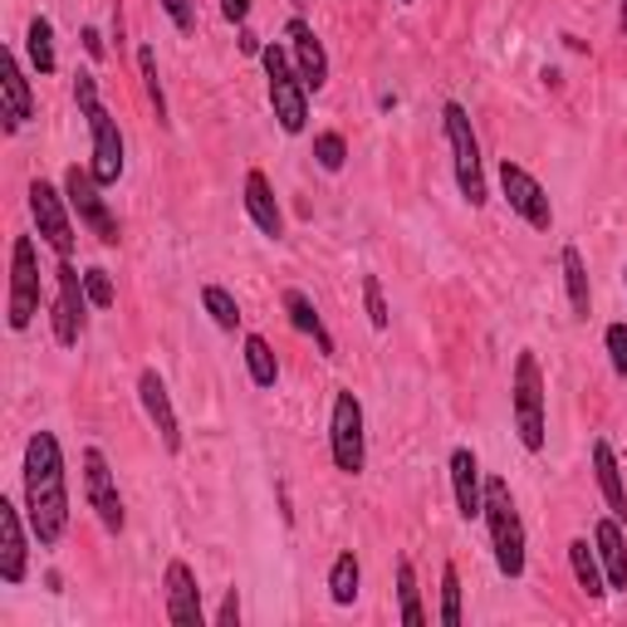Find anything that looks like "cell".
<instances>
[{
  "instance_id": "6da1fadb",
  "label": "cell",
  "mask_w": 627,
  "mask_h": 627,
  "mask_svg": "<svg viewBox=\"0 0 627 627\" xmlns=\"http://www.w3.org/2000/svg\"><path fill=\"white\" fill-rule=\"evenodd\" d=\"M25 520L39 549H55L69 529V480L55 432H35L25 442Z\"/></svg>"
},
{
  "instance_id": "f546056e",
  "label": "cell",
  "mask_w": 627,
  "mask_h": 627,
  "mask_svg": "<svg viewBox=\"0 0 627 627\" xmlns=\"http://www.w3.org/2000/svg\"><path fill=\"white\" fill-rule=\"evenodd\" d=\"M202 309L212 314L216 329H226V333H236V329H240V305H236L231 289H221V285H202Z\"/></svg>"
},
{
  "instance_id": "3957f363",
  "label": "cell",
  "mask_w": 627,
  "mask_h": 627,
  "mask_svg": "<svg viewBox=\"0 0 627 627\" xmlns=\"http://www.w3.org/2000/svg\"><path fill=\"white\" fill-rule=\"evenodd\" d=\"M510 407H515V432L525 452H545L549 442V407H545V373L535 353L515 358V383H510Z\"/></svg>"
},
{
  "instance_id": "f6af8a7d",
  "label": "cell",
  "mask_w": 627,
  "mask_h": 627,
  "mask_svg": "<svg viewBox=\"0 0 627 627\" xmlns=\"http://www.w3.org/2000/svg\"><path fill=\"white\" fill-rule=\"evenodd\" d=\"M397 5H412V0H397Z\"/></svg>"
},
{
  "instance_id": "cb8c5ba5",
  "label": "cell",
  "mask_w": 627,
  "mask_h": 627,
  "mask_svg": "<svg viewBox=\"0 0 627 627\" xmlns=\"http://www.w3.org/2000/svg\"><path fill=\"white\" fill-rule=\"evenodd\" d=\"M285 314H289V323H295L299 333H309L314 343H319V353L323 358H333V339H329V329H323V319H319V309H314V299L305 295V289H285Z\"/></svg>"
},
{
  "instance_id": "2e32d148",
  "label": "cell",
  "mask_w": 627,
  "mask_h": 627,
  "mask_svg": "<svg viewBox=\"0 0 627 627\" xmlns=\"http://www.w3.org/2000/svg\"><path fill=\"white\" fill-rule=\"evenodd\" d=\"M0 118H5V133H20L35 118V93H30L25 69L10 49H0Z\"/></svg>"
},
{
  "instance_id": "8d00e7d4",
  "label": "cell",
  "mask_w": 627,
  "mask_h": 627,
  "mask_svg": "<svg viewBox=\"0 0 627 627\" xmlns=\"http://www.w3.org/2000/svg\"><path fill=\"white\" fill-rule=\"evenodd\" d=\"M162 10H167V20H172L182 35H192V30H196V0H162Z\"/></svg>"
},
{
  "instance_id": "74e56055",
  "label": "cell",
  "mask_w": 627,
  "mask_h": 627,
  "mask_svg": "<svg viewBox=\"0 0 627 627\" xmlns=\"http://www.w3.org/2000/svg\"><path fill=\"white\" fill-rule=\"evenodd\" d=\"M75 103H79V113L99 109V79H93L89 69H79V75H75Z\"/></svg>"
},
{
  "instance_id": "4fadbf2b",
  "label": "cell",
  "mask_w": 627,
  "mask_h": 627,
  "mask_svg": "<svg viewBox=\"0 0 627 627\" xmlns=\"http://www.w3.org/2000/svg\"><path fill=\"white\" fill-rule=\"evenodd\" d=\"M89 118V138H93V162H89V172L99 176V186H113L123 176V167H128V148H123V133H118V118H113L109 109H93V113H83Z\"/></svg>"
},
{
  "instance_id": "5bb4252c",
  "label": "cell",
  "mask_w": 627,
  "mask_h": 627,
  "mask_svg": "<svg viewBox=\"0 0 627 627\" xmlns=\"http://www.w3.org/2000/svg\"><path fill=\"white\" fill-rule=\"evenodd\" d=\"M138 402H142V412H148L162 452L176 456V452H182V422H176V407H172V397H167V383H162V373H157V368L138 373Z\"/></svg>"
},
{
  "instance_id": "60d3db41",
  "label": "cell",
  "mask_w": 627,
  "mask_h": 627,
  "mask_svg": "<svg viewBox=\"0 0 627 627\" xmlns=\"http://www.w3.org/2000/svg\"><path fill=\"white\" fill-rule=\"evenodd\" d=\"M83 49H89V59H103V55H109V49H103V35H99V30H93V25H83Z\"/></svg>"
},
{
  "instance_id": "ffe728a7",
  "label": "cell",
  "mask_w": 627,
  "mask_h": 627,
  "mask_svg": "<svg viewBox=\"0 0 627 627\" xmlns=\"http://www.w3.org/2000/svg\"><path fill=\"white\" fill-rule=\"evenodd\" d=\"M246 216L255 221L260 236H270V240L285 236V212H280L275 186H270L265 172H246Z\"/></svg>"
},
{
  "instance_id": "d6986e66",
  "label": "cell",
  "mask_w": 627,
  "mask_h": 627,
  "mask_svg": "<svg viewBox=\"0 0 627 627\" xmlns=\"http://www.w3.org/2000/svg\"><path fill=\"white\" fill-rule=\"evenodd\" d=\"M30 569V535H25V520L20 510L0 495V579L5 583H20Z\"/></svg>"
},
{
  "instance_id": "7bdbcfd3",
  "label": "cell",
  "mask_w": 627,
  "mask_h": 627,
  "mask_svg": "<svg viewBox=\"0 0 627 627\" xmlns=\"http://www.w3.org/2000/svg\"><path fill=\"white\" fill-rule=\"evenodd\" d=\"M618 10H623V30H627V0H618Z\"/></svg>"
},
{
  "instance_id": "7a4b0ae2",
  "label": "cell",
  "mask_w": 627,
  "mask_h": 627,
  "mask_svg": "<svg viewBox=\"0 0 627 627\" xmlns=\"http://www.w3.org/2000/svg\"><path fill=\"white\" fill-rule=\"evenodd\" d=\"M486 529H490V549H495V569L505 579L525 573V520L515 510V495L500 476H486Z\"/></svg>"
},
{
  "instance_id": "ba28073f",
  "label": "cell",
  "mask_w": 627,
  "mask_h": 627,
  "mask_svg": "<svg viewBox=\"0 0 627 627\" xmlns=\"http://www.w3.org/2000/svg\"><path fill=\"white\" fill-rule=\"evenodd\" d=\"M55 305H49V323H55V343L59 349H75V343L83 339V323H89V289H83V275L75 260H59L55 270Z\"/></svg>"
},
{
  "instance_id": "484cf974",
  "label": "cell",
  "mask_w": 627,
  "mask_h": 627,
  "mask_svg": "<svg viewBox=\"0 0 627 627\" xmlns=\"http://www.w3.org/2000/svg\"><path fill=\"white\" fill-rule=\"evenodd\" d=\"M397 618L407 627H426V608H422V589H417L412 559H397Z\"/></svg>"
},
{
  "instance_id": "836d02e7",
  "label": "cell",
  "mask_w": 627,
  "mask_h": 627,
  "mask_svg": "<svg viewBox=\"0 0 627 627\" xmlns=\"http://www.w3.org/2000/svg\"><path fill=\"white\" fill-rule=\"evenodd\" d=\"M83 289H89L93 309H113V299H118V289H113V275L103 265H89L83 270Z\"/></svg>"
},
{
  "instance_id": "d4e9b609",
  "label": "cell",
  "mask_w": 627,
  "mask_h": 627,
  "mask_svg": "<svg viewBox=\"0 0 627 627\" xmlns=\"http://www.w3.org/2000/svg\"><path fill=\"white\" fill-rule=\"evenodd\" d=\"M559 265H563V289H569L573 319H589V309H593V289H589V265H583L579 246H563Z\"/></svg>"
},
{
  "instance_id": "8fae6325",
  "label": "cell",
  "mask_w": 627,
  "mask_h": 627,
  "mask_svg": "<svg viewBox=\"0 0 627 627\" xmlns=\"http://www.w3.org/2000/svg\"><path fill=\"white\" fill-rule=\"evenodd\" d=\"M500 192H505L510 212H515L525 226H535V231H549V226H554L549 192L539 186V176H535V172H525V167L510 162V157L500 162Z\"/></svg>"
},
{
  "instance_id": "9c48e42d",
  "label": "cell",
  "mask_w": 627,
  "mask_h": 627,
  "mask_svg": "<svg viewBox=\"0 0 627 627\" xmlns=\"http://www.w3.org/2000/svg\"><path fill=\"white\" fill-rule=\"evenodd\" d=\"M83 495H89V510L99 515V525L109 535H123L128 515H123V495H118V476H113L109 456L99 446H83Z\"/></svg>"
},
{
  "instance_id": "4316f807",
  "label": "cell",
  "mask_w": 627,
  "mask_h": 627,
  "mask_svg": "<svg viewBox=\"0 0 627 627\" xmlns=\"http://www.w3.org/2000/svg\"><path fill=\"white\" fill-rule=\"evenodd\" d=\"M25 49H30V65L39 69V79H49L59 69L55 59V25H49V15H35L25 30Z\"/></svg>"
},
{
  "instance_id": "277c9868",
  "label": "cell",
  "mask_w": 627,
  "mask_h": 627,
  "mask_svg": "<svg viewBox=\"0 0 627 627\" xmlns=\"http://www.w3.org/2000/svg\"><path fill=\"white\" fill-rule=\"evenodd\" d=\"M260 65H265L270 109H275L280 128H285V133H305L309 128V89H305V79H299L295 59L285 55V45H265V49H260Z\"/></svg>"
},
{
  "instance_id": "f35d334b",
  "label": "cell",
  "mask_w": 627,
  "mask_h": 627,
  "mask_svg": "<svg viewBox=\"0 0 627 627\" xmlns=\"http://www.w3.org/2000/svg\"><path fill=\"white\" fill-rule=\"evenodd\" d=\"M216 627H240V593L236 589H226L221 608H216Z\"/></svg>"
},
{
  "instance_id": "5b68a950",
  "label": "cell",
  "mask_w": 627,
  "mask_h": 627,
  "mask_svg": "<svg viewBox=\"0 0 627 627\" xmlns=\"http://www.w3.org/2000/svg\"><path fill=\"white\" fill-rule=\"evenodd\" d=\"M442 128H446V148H452V167H456V186L470 206H486V172H480V142L470 128V113L456 99L442 103Z\"/></svg>"
},
{
  "instance_id": "7402d4cb",
  "label": "cell",
  "mask_w": 627,
  "mask_h": 627,
  "mask_svg": "<svg viewBox=\"0 0 627 627\" xmlns=\"http://www.w3.org/2000/svg\"><path fill=\"white\" fill-rule=\"evenodd\" d=\"M593 470H598V490H603V505H608L613 520H627V486H623V470H618V456H613V446L593 442Z\"/></svg>"
},
{
  "instance_id": "d590c367",
  "label": "cell",
  "mask_w": 627,
  "mask_h": 627,
  "mask_svg": "<svg viewBox=\"0 0 627 627\" xmlns=\"http://www.w3.org/2000/svg\"><path fill=\"white\" fill-rule=\"evenodd\" d=\"M603 349H608L613 373L627 378V323H608V329H603Z\"/></svg>"
},
{
  "instance_id": "1f68e13d",
  "label": "cell",
  "mask_w": 627,
  "mask_h": 627,
  "mask_svg": "<svg viewBox=\"0 0 627 627\" xmlns=\"http://www.w3.org/2000/svg\"><path fill=\"white\" fill-rule=\"evenodd\" d=\"M314 162H319L323 172H343V162H349L343 133H314Z\"/></svg>"
},
{
  "instance_id": "f1b7e54d",
  "label": "cell",
  "mask_w": 627,
  "mask_h": 627,
  "mask_svg": "<svg viewBox=\"0 0 627 627\" xmlns=\"http://www.w3.org/2000/svg\"><path fill=\"white\" fill-rule=\"evenodd\" d=\"M246 373L255 388H275L280 378V363H275V349H270L260 333H246Z\"/></svg>"
},
{
  "instance_id": "ab89813d",
  "label": "cell",
  "mask_w": 627,
  "mask_h": 627,
  "mask_svg": "<svg viewBox=\"0 0 627 627\" xmlns=\"http://www.w3.org/2000/svg\"><path fill=\"white\" fill-rule=\"evenodd\" d=\"M250 5H255V0H221V15L231 20V25H246V20H250Z\"/></svg>"
},
{
  "instance_id": "603a6c76",
  "label": "cell",
  "mask_w": 627,
  "mask_h": 627,
  "mask_svg": "<svg viewBox=\"0 0 627 627\" xmlns=\"http://www.w3.org/2000/svg\"><path fill=\"white\" fill-rule=\"evenodd\" d=\"M569 569L573 579H579V589L589 593V598H608V573H603L598 563V549H589V539H569Z\"/></svg>"
},
{
  "instance_id": "83f0119b",
  "label": "cell",
  "mask_w": 627,
  "mask_h": 627,
  "mask_svg": "<svg viewBox=\"0 0 627 627\" xmlns=\"http://www.w3.org/2000/svg\"><path fill=\"white\" fill-rule=\"evenodd\" d=\"M358 583H363L358 554L343 549L339 559H333V569H329V598L339 603V608H353V598H358Z\"/></svg>"
},
{
  "instance_id": "44dd1931",
  "label": "cell",
  "mask_w": 627,
  "mask_h": 627,
  "mask_svg": "<svg viewBox=\"0 0 627 627\" xmlns=\"http://www.w3.org/2000/svg\"><path fill=\"white\" fill-rule=\"evenodd\" d=\"M593 549H598V563H603V573H608V589L623 593V589H627V539H623V520L603 515L598 525H593Z\"/></svg>"
},
{
  "instance_id": "b9f144b4",
  "label": "cell",
  "mask_w": 627,
  "mask_h": 627,
  "mask_svg": "<svg viewBox=\"0 0 627 627\" xmlns=\"http://www.w3.org/2000/svg\"><path fill=\"white\" fill-rule=\"evenodd\" d=\"M240 49H246V55H260V49H265V45H260V35H250V30L240 25Z\"/></svg>"
},
{
  "instance_id": "4dcf8cb0",
  "label": "cell",
  "mask_w": 627,
  "mask_h": 627,
  "mask_svg": "<svg viewBox=\"0 0 627 627\" xmlns=\"http://www.w3.org/2000/svg\"><path fill=\"white\" fill-rule=\"evenodd\" d=\"M436 623L461 627V573H456V563L442 569V613H436Z\"/></svg>"
},
{
  "instance_id": "d6a6232c",
  "label": "cell",
  "mask_w": 627,
  "mask_h": 627,
  "mask_svg": "<svg viewBox=\"0 0 627 627\" xmlns=\"http://www.w3.org/2000/svg\"><path fill=\"white\" fill-rule=\"evenodd\" d=\"M138 69H142L148 99H152V109H157V123H167V93H162V79H157V49H152V45L138 49Z\"/></svg>"
},
{
  "instance_id": "30bf717a",
  "label": "cell",
  "mask_w": 627,
  "mask_h": 627,
  "mask_svg": "<svg viewBox=\"0 0 627 627\" xmlns=\"http://www.w3.org/2000/svg\"><path fill=\"white\" fill-rule=\"evenodd\" d=\"M30 216H35V226H39V240H45V246L55 250L59 260L75 255V221H69V196L55 192L45 176H35V182H30Z\"/></svg>"
},
{
  "instance_id": "e575fe53",
  "label": "cell",
  "mask_w": 627,
  "mask_h": 627,
  "mask_svg": "<svg viewBox=\"0 0 627 627\" xmlns=\"http://www.w3.org/2000/svg\"><path fill=\"white\" fill-rule=\"evenodd\" d=\"M363 305H368V323H373L378 333L392 323L388 299H383V280H378V275H363Z\"/></svg>"
},
{
  "instance_id": "e0dca14e",
  "label": "cell",
  "mask_w": 627,
  "mask_h": 627,
  "mask_svg": "<svg viewBox=\"0 0 627 627\" xmlns=\"http://www.w3.org/2000/svg\"><path fill=\"white\" fill-rule=\"evenodd\" d=\"M446 466H452L456 515H461V520H480V515H486V470H480V456L470 452V446H456Z\"/></svg>"
},
{
  "instance_id": "8992f818",
  "label": "cell",
  "mask_w": 627,
  "mask_h": 627,
  "mask_svg": "<svg viewBox=\"0 0 627 627\" xmlns=\"http://www.w3.org/2000/svg\"><path fill=\"white\" fill-rule=\"evenodd\" d=\"M329 452H333V466H339L343 476H363V461H368V432H363V402H358V392H349V388L333 392Z\"/></svg>"
},
{
  "instance_id": "52a82bcc",
  "label": "cell",
  "mask_w": 627,
  "mask_h": 627,
  "mask_svg": "<svg viewBox=\"0 0 627 627\" xmlns=\"http://www.w3.org/2000/svg\"><path fill=\"white\" fill-rule=\"evenodd\" d=\"M39 314V250L30 236H15L10 246V305H5V323L15 333H25Z\"/></svg>"
},
{
  "instance_id": "ee69618b",
  "label": "cell",
  "mask_w": 627,
  "mask_h": 627,
  "mask_svg": "<svg viewBox=\"0 0 627 627\" xmlns=\"http://www.w3.org/2000/svg\"><path fill=\"white\" fill-rule=\"evenodd\" d=\"M623 285H627V265H623Z\"/></svg>"
},
{
  "instance_id": "7c38bea8",
  "label": "cell",
  "mask_w": 627,
  "mask_h": 627,
  "mask_svg": "<svg viewBox=\"0 0 627 627\" xmlns=\"http://www.w3.org/2000/svg\"><path fill=\"white\" fill-rule=\"evenodd\" d=\"M65 196H69V212H79V221L89 226L103 246H118V221H113V212L103 206L99 176H93L89 167H69L65 172Z\"/></svg>"
},
{
  "instance_id": "9a60e30c",
  "label": "cell",
  "mask_w": 627,
  "mask_h": 627,
  "mask_svg": "<svg viewBox=\"0 0 627 627\" xmlns=\"http://www.w3.org/2000/svg\"><path fill=\"white\" fill-rule=\"evenodd\" d=\"M285 39H289V59H295L299 79H305L309 93H319L323 83H329V55H323V39L314 35V25L305 15H295L285 25Z\"/></svg>"
},
{
  "instance_id": "bcb514c9",
  "label": "cell",
  "mask_w": 627,
  "mask_h": 627,
  "mask_svg": "<svg viewBox=\"0 0 627 627\" xmlns=\"http://www.w3.org/2000/svg\"><path fill=\"white\" fill-rule=\"evenodd\" d=\"M295 5H309V0H295Z\"/></svg>"
},
{
  "instance_id": "ac0fdd59",
  "label": "cell",
  "mask_w": 627,
  "mask_h": 627,
  "mask_svg": "<svg viewBox=\"0 0 627 627\" xmlns=\"http://www.w3.org/2000/svg\"><path fill=\"white\" fill-rule=\"evenodd\" d=\"M162 589H167V618L176 627H196L202 623V589H196V573L186 559H172L162 573Z\"/></svg>"
}]
</instances>
